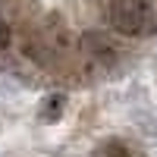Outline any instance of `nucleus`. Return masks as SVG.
Here are the masks:
<instances>
[{"label": "nucleus", "instance_id": "3", "mask_svg": "<svg viewBox=\"0 0 157 157\" xmlns=\"http://www.w3.org/2000/svg\"><path fill=\"white\" fill-rule=\"evenodd\" d=\"M6 44H10V25L0 19V54H3L6 50Z\"/></svg>", "mask_w": 157, "mask_h": 157}, {"label": "nucleus", "instance_id": "1", "mask_svg": "<svg viewBox=\"0 0 157 157\" xmlns=\"http://www.w3.org/2000/svg\"><path fill=\"white\" fill-rule=\"evenodd\" d=\"M107 19L126 38H145L154 32V10L148 0H110Z\"/></svg>", "mask_w": 157, "mask_h": 157}, {"label": "nucleus", "instance_id": "2", "mask_svg": "<svg viewBox=\"0 0 157 157\" xmlns=\"http://www.w3.org/2000/svg\"><path fill=\"white\" fill-rule=\"evenodd\" d=\"M47 101H50V104H47V113H44V116H47V120H54V116L63 110V98H60V94H54V98H47Z\"/></svg>", "mask_w": 157, "mask_h": 157}]
</instances>
